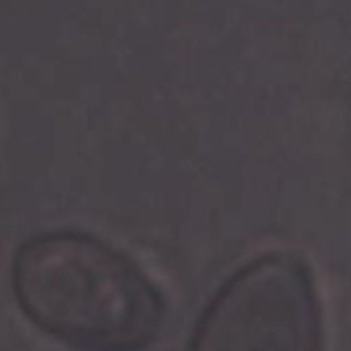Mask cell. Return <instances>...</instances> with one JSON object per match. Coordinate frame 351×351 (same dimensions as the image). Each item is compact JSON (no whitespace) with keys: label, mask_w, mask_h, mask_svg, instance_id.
I'll return each instance as SVG.
<instances>
[{"label":"cell","mask_w":351,"mask_h":351,"mask_svg":"<svg viewBox=\"0 0 351 351\" xmlns=\"http://www.w3.org/2000/svg\"><path fill=\"white\" fill-rule=\"evenodd\" d=\"M22 313L77 351H143L165 324V299L112 244L52 230L27 239L11 266Z\"/></svg>","instance_id":"6da1fadb"},{"label":"cell","mask_w":351,"mask_h":351,"mask_svg":"<svg viewBox=\"0 0 351 351\" xmlns=\"http://www.w3.org/2000/svg\"><path fill=\"white\" fill-rule=\"evenodd\" d=\"M324 321L310 266L266 252L241 266L203 310L189 351H321Z\"/></svg>","instance_id":"7a4b0ae2"}]
</instances>
